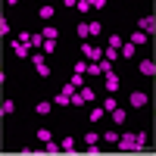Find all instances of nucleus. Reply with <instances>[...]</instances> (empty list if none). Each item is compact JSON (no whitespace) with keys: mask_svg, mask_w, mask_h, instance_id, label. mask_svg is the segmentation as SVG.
<instances>
[{"mask_svg":"<svg viewBox=\"0 0 156 156\" xmlns=\"http://www.w3.org/2000/svg\"><path fill=\"white\" fill-rule=\"evenodd\" d=\"M134 144H137V134H131V131H125V134H119V147L122 153H134Z\"/></svg>","mask_w":156,"mask_h":156,"instance_id":"nucleus-1","label":"nucleus"},{"mask_svg":"<svg viewBox=\"0 0 156 156\" xmlns=\"http://www.w3.org/2000/svg\"><path fill=\"white\" fill-rule=\"evenodd\" d=\"M128 103H131L134 109H144L150 103V97H147V90H131V94H128Z\"/></svg>","mask_w":156,"mask_h":156,"instance_id":"nucleus-2","label":"nucleus"},{"mask_svg":"<svg viewBox=\"0 0 156 156\" xmlns=\"http://www.w3.org/2000/svg\"><path fill=\"white\" fill-rule=\"evenodd\" d=\"M9 47H12V53H16L19 59H31V47H25V44H19L16 37L9 41Z\"/></svg>","mask_w":156,"mask_h":156,"instance_id":"nucleus-3","label":"nucleus"},{"mask_svg":"<svg viewBox=\"0 0 156 156\" xmlns=\"http://www.w3.org/2000/svg\"><path fill=\"white\" fill-rule=\"evenodd\" d=\"M119 56H122V59H134V56H137V47H134L131 41H125L122 50H119Z\"/></svg>","mask_w":156,"mask_h":156,"instance_id":"nucleus-4","label":"nucleus"},{"mask_svg":"<svg viewBox=\"0 0 156 156\" xmlns=\"http://www.w3.org/2000/svg\"><path fill=\"white\" fill-rule=\"evenodd\" d=\"M109 115H112V125H125V119H128V109H122V106H115V109H112Z\"/></svg>","mask_w":156,"mask_h":156,"instance_id":"nucleus-5","label":"nucleus"},{"mask_svg":"<svg viewBox=\"0 0 156 156\" xmlns=\"http://www.w3.org/2000/svg\"><path fill=\"white\" fill-rule=\"evenodd\" d=\"M137 69H140V75H153V78H156V62H153V59H140Z\"/></svg>","mask_w":156,"mask_h":156,"instance_id":"nucleus-6","label":"nucleus"},{"mask_svg":"<svg viewBox=\"0 0 156 156\" xmlns=\"http://www.w3.org/2000/svg\"><path fill=\"white\" fill-rule=\"evenodd\" d=\"M87 34H90V41H97V37L103 34V25L94 19V22H87Z\"/></svg>","mask_w":156,"mask_h":156,"instance_id":"nucleus-7","label":"nucleus"},{"mask_svg":"<svg viewBox=\"0 0 156 156\" xmlns=\"http://www.w3.org/2000/svg\"><path fill=\"white\" fill-rule=\"evenodd\" d=\"M119 84H122V81H119V75L109 72V75H106V90H109V94H115V90H119Z\"/></svg>","mask_w":156,"mask_h":156,"instance_id":"nucleus-8","label":"nucleus"},{"mask_svg":"<svg viewBox=\"0 0 156 156\" xmlns=\"http://www.w3.org/2000/svg\"><path fill=\"white\" fill-rule=\"evenodd\" d=\"M41 37H44V41H56V37H59V28H53V25H44Z\"/></svg>","mask_w":156,"mask_h":156,"instance_id":"nucleus-9","label":"nucleus"},{"mask_svg":"<svg viewBox=\"0 0 156 156\" xmlns=\"http://www.w3.org/2000/svg\"><path fill=\"white\" fill-rule=\"evenodd\" d=\"M34 112H37V115H50V112H53V103H50V100H41V103L34 106Z\"/></svg>","mask_w":156,"mask_h":156,"instance_id":"nucleus-10","label":"nucleus"},{"mask_svg":"<svg viewBox=\"0 0 156 156\" xmlns=\"http://www.w3.org/2000/svg\"><path fill=\"white\" fill-rule=\"evenodd\" d=\"M103 115H106V109H103V106H94V109L87 112V119H90V122L97 125V122H103Z\"/></svg>","mask_w":156,"mask_h":156,"instance_id":"nucleus-11","label":"nucleus"},{"mask_svg":"<svg viewBox=\"0 0 156 156\" xmlns=\"http://www.w3.org/2000/svg\"><path fill=\"white\" fill-rule=\"evenodd\" d=\"M12 112H16V103H12V100H3V103H0V119H3V115H12Z\"/></svg>","mask_w":156,"mask_h":156,"instance_id":"nucleus-12","label":"nucleus"},{"mask_svg":"<svg viewBox=\"0 0 156 156\" xmlns=\"http://www.w3.org/2000/svg\"><path fill=\"white\" fill-rule=\"evenodd\" d=\"M37 16H41L44 22H50V19H53V3H44L41 9H37Z\"/></svg>","mask_w":156,"mask_h":156,"instance_id":"nucleus-13","label":"nucleus"},{"mask_svg":"<svg viewBox=\"0 0 156 156\" xmlns=\"http://www.w3.org/2000/svg\"><path fill=\"white\" fill-rule=\"evenodd\" d=\"M78 94H81V100H84V103H94V100H97V94H94V87H87V84H84L81 90H78Z\"/></svg>","mask_w":156,"mask_h":156,"instance_id":"nucleus-14","label":"nucleus"},{"mask_svg":"<svg viewBox=\"0 0 156 156\" xmlns=\"http://www.w3.org/2000/svg\"><path fill=\"white\" fill-rule=\"evenodd\" d=\"M44 153H62V144H59V140H53V137H50L47 144H44Z\"/></svg>","mask_w":156,"mask_h":156,"instance_id":"nucleus-15","label":"nucleus"},{"mask_svg":"<svg viewBox=\"0 0 156 156\" xmlns=\"http://www.w3.org/2000/svg\"><path fill=\"white\" fill-rule=\"evenodd\" d=\"M75 34H78V41H90V34H87V22H78Z\"/></svg>","mask_w":156,"mask_h":156,"instance_id":"nucleus-16","label":"nucleus"},{"mask_svg":"<svg viewBox=\"0 0 156 156\" xmlns=\"http://www.w3.org/2000/svg\"><path fill=\"white\" fill-rule=\"evenodd\" d=\"M44 62H47V53H41V50H34V53H31V66L37 69V66H44Z\"/></svg>","mask_w":156,"mask_h":156,"instance_id":"nucleus-17","label":"nucleus"},{"mask_svg":"<svg viewBox=\"0 0 156 156\" xmlns=\"http://www.w3.org/2000/svg\"><path fill=\"white\" fill-rule=\"evenodd\" d=\"M150 19H153V16H140V19H137V31L150 34Z\"/></svg>","mask_w":156,"mask_h":156,"instance_id":"nucleus-18","label":"nucleus"},{"mask_svg":"<svg viewBox=\"0 0 156 156\" xmlns=\"http://www.w3.org/2000/svg\"><path fill=\"white\" fill-rule=\"evenodd\" d=\"M128 41H131L134 47H140V44L147 41V34H144V31H131V37H128Z\"/></svg>","mask_w":156,"mask_h":156,"instance_id":"nucleus-19","label":"nucleus"},{"mask_svg":"<svg viewBox=\"0 0 156 156\" xmlns=\"http://www.w3.org/2000/svg\"><path fill=\"white\" fill-rule=\"evenodd\" d=\"M115 106H119V100H115L112 94H109V97H103V109H106V112H112Z\"/></svg>","mask_w":156,"mask_h":156,"instance_id":"nucleus-20","label":"nucleus"},{"mask_svg":"<svg viewBox=\"0 0 156 156\" xmlns=\"http://www.w3.org/2000/svg\"><path fill=\"white\" fill-rule=\"evenodd\" d=\"M62 153H75V137H62Z\"/></svg>","mask_w":156,"mask_h":156,"instance_id":"nucleus-21","label":"nucleus"},{"mask_svg":"<svg viewBox=\"0 0 156 156\" xmlns=\"http://www.w3.org/2000/svg\"><path fill=\"white\" fill-rule=\"evenodd\" d=\"M28 47H31V50H41V47H44V37L31 31V41H28Z\"/></svg>","mask_w":156,"mask_h":156,"instance_id":"nucleus-22","label":"nucleus"},{"mask_svg":"<svg viewBox=\"0 0 156 156\" xmlns=\"http://www.w3.org/2000/svg\"><path fill=\"white\" fill-rule=\"evenodd\" d=\"M100 62H87V78H100Z\"/></svg>","mask_w":156,"mask_h":156,"instance_id":"nucleus-23","label":"nucleus"},{"mask_svg":"<svg viewBox=\"0 0 156 156\" xmlns=\"http://www.w3.org/2000/svg\"><path fill=\"white\" fill-rule=\"evenodd\" d=\"M147 147V131H137V144H134V153H140Z\"/></svg>","mask_w":156,"mask_h":156,"instance_id":"nucleus-24","label":"nucleus"},{"mask_svg":"<svg viewBox=\"0 0 156 156\" xmlns=\"http://www.w3.org/2000/svg\"><path fill=\"white\" fill-rule=\"evenodd\" d=\"M103 144H119V131H103Z\"/></svg>","mask_w":156,"mask_h":156,"instance_id":"nucleus-25","label":"nucleus"},{"mask_svg":"<svg viewBox=\"0 0 156 156\" xmlns=\"http://www.w3.org/2000/svg\"><path fill=\"white\" fill-rule=\"evenodd\" d=\"M50 137H53V131H50V128H37V140H41V144H47Z\"/></svg>","mask_w":156,"mask_h":156,"instance_id":"nucleus-26","label":"nucleus"},{"mask_svg":"<svg viewBox=\"0 0 156 156\" xmlns=\"http://www.w3.org/2000/svg\"><path fill=\"white\" fill-rule=\"evenodd\" d=\"M53 103H56V106H72V103H69V94H62V90L53 97Z\"/></svg>","mask_w":156,"mask_h":156,"instance_id":"nucleus-27","label":"nucleus"},{"mask_svg":"<svg viewBox=\"0 0 156 156\" xmlns=\"http://www.w3.org/2000/svg\"><path fill=\"white\" fill-rule=\"evenodd\" d=\"M122 44H125V41H122V37H119V34H112V37H109V41H106V47H112V50H122Z\"/></svg>","mask_w":156,"mask_h":156,"instance_id":"nucleus-28","label":"nucleus"},{"mask_svg":"<svg viewBox=\"0 0 156 156\" xmlns=\"http://www.w3.org/2000/svg\"><path fill=\"white\" fill-rule=\"evenodd\" d=\"M75 75H87V59H84V56L75 62Z\"/></svg>","mask_w":156,"mask_h":156,"instance_id":"nucleus-29","label":"nucleus"},{"mask_svg":"<svg viewBox=\"0 0 156 156\" xmlns=\"http://www.w3.org/2000/svg\"><path fill=\"white\" fill-rule=\"evenodd\" d=\"M69 84H72L75 90H81V87H84L87 81H84V75H72V81H69Z\"/></svg>","mask_w":156,"mask_h":156,"instance_id":"nucleus-30","label":"nucleus"},{"mask_svg":"<svg viewBox=\"0 0 156 156\" xmlns=\"http://www.w3.org/2000/svg\"><path fill=\"white\" fill-rule=\"evenodd\" d=\"M84 144H100V131H87L84 134Z\"/></svg>","mask_w":156,"mask_h":156,"instance_id":"nucleus-31","label":"nucleus"},{"mask_svg":"<svg viewBox=\"0 0 156 156\" xmlns=\"http://www.w3.org/2000/svg\"><path fill=\"white\" fill-rule=\"evenodd\" d=\"M37 75H41V78H50V75H53V69L44 62V66H37Z\"/></svg>","mask_w":156,"mask_h":156,"instance_id":"nucleus-32","label":"nucleus"},{"mask_svg":"<svg viewBox=\"0 0 156 156\" xmlns=\"http://www.w3.org/2000/svg\"><path fill=\"white\" fill-rule=\"evenodd\" d=\"M100 72L109 75V72H112V62H109V59H100Z\"/></svg>","mask_w":156,"mask_h":156,"instance_id":"nucleus-33","label":"nucleus"},{"mask_svg":"<svg viewBox=\"0 0 156 156\" xmlns=\"http://www.w3.org/2000/svg\"><path fill=\"white\" fill-rule=\"evenodd\" d=\"M75 6H78V12H87V9H90V0H78Z\"/></svg>","mask_w":156,"mask_h":156,"instance_id":"nucleus-34","label":"nucleus"},{"mask_svg":"<svg viewBox=\"0 0 156 156\" xmlns=\"http://www.w3.org/2000/svg\"><path fill=\"white\" fill-rule=\"evenodd\" d=\"M53 47H56V41H44V47H41V53H53Z\"/></svg>","mask_w":156,"mask_h":156,"instance_id":"nucleus-35","label":"nucleus"},{"mask_svg":"<svg viewBox=\"0 0 156 156\" xmlns=\"http://www.w3.org/2000/svg\"><path fill=\"white\" fill-rule=\"evenodd\" d=\"M84 153H90V156H97V153H103V150H100L97 144H87V150H84Z\"/></svg>","mask_w":156,"mask_h":156,"instance_id":"nucleus-36","label":"nucleus"},{"mask_svg":"<svg viewBox=\"0 0 156 156\" xmlns=\"http://www.w3.org/2000/svg\"><path fill=\"white\" fill-rule=\"evenodd\" d=\"M150 34H156V16L150 19Z\"/></svg>","mask_w":156,"mask_h":156,"instance_id":"nucleus-37","label":"nucleus"},{"mask_svg":"<svg viewBox=\"0 0 156 156\" xmlns=\"http://www.w3.org/2000/svg\"><path fill=\"white\" fill-rule=\"evenodd\" d=\"M0 19H3V12H0ZM0 34H3V31H0Z\"/></svg>","mask_w":156,"mask_h":156,"instance_id":"nucleus-38","label":"nucleus"},{"mask_svg":"<svg viewBox=\"0 0 156 156\" xmlns=\"http://www.w3.org/2000/svg\"><path fill=\"white\" fill-rule=\"evenodd\" d=\"M0 75H3V72H0Z\"/></svg>","mask_w":156,"mask_h":156,"instance_id":"nucleus-39","label":"nucleus"}]
</instances>
